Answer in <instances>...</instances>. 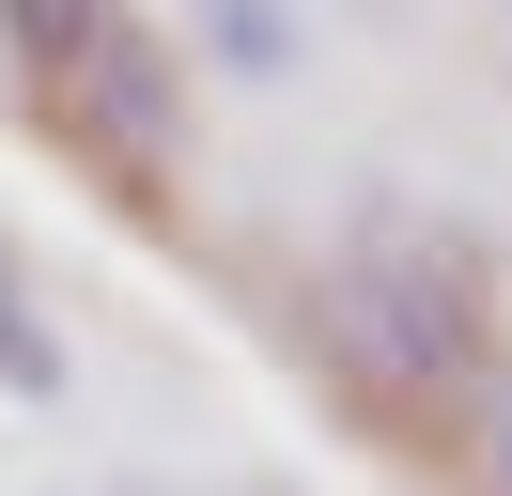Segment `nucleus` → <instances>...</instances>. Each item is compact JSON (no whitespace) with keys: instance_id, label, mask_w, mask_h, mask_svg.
<instances>
[{"instance_id":"f257e3e1","label":"nucleus","mask_w":512,"mask_h":496,"mask_svg":"<svg viewBox=\"0 0 512 496\" xmlns=\"http://www.w3.org/2000/svg\"><path fill=\"white\" fill-rule=\"evenodd\" d=\"M0 47L32 78V109L63 124L125 202H156V171H171V47L125 0H0Z\"/></svg>"},{"instance_id":"f03ea898","label":"nucleus","mask_w":512,"mask_h":496,"mask_svg":"<svg viewBox=\"0 0 512 496\" xmlns=\"http://www.w3.org/2000/svg\"><path fill=\"white\" fill-rule=\"evenodd\" d=\"M342 310H357V341H373L388 372H419V388H466L481 372V248L466 233H419V217H373L357 233V264H342Z\"/></svg>"},{"instance_id":"7ed1b4c3","label":"nucleus","mask_w":512,"mask_h":496,"mask_svg":"<svg viewBox=\"0 0 512 496\" xmlns=\"http://www.w3.org/2000/svg\"><path fill=\"white\" fill-rule=\"evenodd\" d=\"M218 78H295V0H187Z\"/></svg>"},{"instance_id":"20e7f679","label":"nucleus","mask_w":512,"mask_h":496,"mask_svg":"<svg viewBox=\"0 0 512 496\" xmlns=\"http://www.w3.org/2000/svg\"><path fill=\"white\" fill-rule=\"evenodd\" d=\"M0 388H16V403H63V341H47L32 279H16V248H0Z\"/></svg>"},{"instance_id":"39448f33","label":"nucleus","mask_w":512,"mask_h":496,"mask_svg":"<svg viewBox=\"0 0 512 496\" xmlns=\"http://www.w3.org/2000/svg\"><path fill=\"white\" fill-rule=\"evenodd\" d=\"M497 496H512V388H497Z\"/></svg>"}]
</instances>
